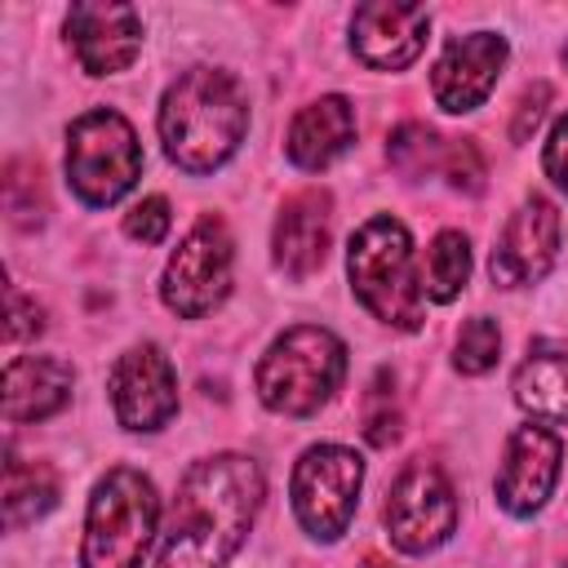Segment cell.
<instances>
[{"instance_id": "cell-1", "label": "cell", "mask_w": 568, "mask_h": 568, "mask_svg": "<svg viewBox=\"0 0 568 568\" xmlns=\"http://www.w3.org/2000/svg\"><path fill=\"white\" fill-rule=\"evenodd\" d=\"M266 497L262 466L244 453H217L195 462L173 497V524L155 568H222Z\"/></svg>"}, {"instance_id": "cell-2", "label": "cell", "mask_w": 568, "mask_h": 568, "mask_svg": "<svg viewBox=\"0 0 568 568\" xmlns=\"http://www.w3.org/2000/svg\"><path fill=\"white\" fill-rule=\"evenodd\" d=\"M248 129V98L235 75L213 67L182 71L160 102V142L164 155L186 173L222 169Z\"/></svg>"}, {"instance_id": "cell-3", "label": "cell", "mask_w": 568, "mask_h": 568, "mask_svg": "<svg viewBox=\"0 0 568 568\" xmlns=\"http://www.w3.org/2000/svg\"><path fill=\"white\" fill-rule=\"evenodd\" d=\"M346 275L351 288L359 297V306L399 328V333H417L426 320V288L417 280V262H413V235L399 217L377 213L368 217L346 248Z\"/></svg>"}, {"instance_id": "cell-4", "label": "cell", "mask_w": 568, "mask_h": 568, "mask_svg": "<svg viewBox=\"0 0 568 568\" xmlns=\"http://www.w3.org/2000/svg\"><path fill=\"white\" fill-rule=\"evenodd\" d=\"M342 377H346V342L324 324H293L257 359L253 386L271 413L311 417L337 395Z\"/></svg>"}, {"instance_id": "cell-5", "label": "cell", "mask_w": 568, "mask_h": 568, "mask_svg": "<svg viewBox=\"0 0 568 568\" xmlns=\"http://www.w3.org/2000/svg\"><path fill=\"white\" fill-rule=\"evenodd\" d=\"M160 524L155 484L133 466H111L89 497L80 564L84 568H142Z\"/></svg>"}, {"instance_id": "cell-6", "label": "cell", "mask_w": 568, "mask_h": 568, "mask_svg": "<svg viewBox=\"0 0 568 568\" xmlns=\"http://www.w3.org/2000/svg\"><path fill=\"white\" fill-rule=\"evenodd\" d=\"M142 178V146L133 124L111 111L93 106L71 120L67 129V182L89 209H106L133 191Z\"/></svg>"}, {"instance_id": "cell-7", "label": "cell", "mask_w": 568, "mask_h": 568, "mask_svg": "<svg viewBox=\"0 0 568 568\" xmlns=\"http://www.w3.org/2000/svg\"><path fill=\"white\" fill-rule=\"evenodd\" d=\"M359 484H364V462H359L355 448H342V444L306 448L297 457L293 484H288L297 524L315 541H337L355 519Z\"/></svg>"}, {"instance_id": "cell-8", "label": "cell", "mask_w": 568, "mask_h": 568, "mask_svg": "<svg viewBox=\"0 0 568 568\" xmlns=\"http://www.w3.org/2000/svg\"><path fill=\"white\" fill-rule=\"evenodd\" d=\"M231 266H235V244L226 235V222L213 213L200 217L164 266V280H160L164 306L182 320L209 315L231 293Z\"/></svg>"}, {"instance_id": "cell-9", "label": "cell", "mask_w": 568, "mask_h": 568, "mask_svg": "<svg viewBox=\"0 0 568 568\" xmlns=\"http://www.w3.org/2000/svg\"><path fill=\"white\" fill-rule=\"evenodd\" d=\"M457 528V493L435 462H408L386 497V532L404 555L444 546Z\"/></svg>"}, {"instance_id": "cell-10", "label": "cell", "mask_w": 568, "mask_h": 568, "mask_svg": "<svg viewBox=\"0 0 568 568\" xmlns=\"http://www.w3.org/2000/svg\"><path fill=\"white\" fill-rule=\"evenodd\" d=\"M111 408L124 430H160L178 413V373L151 342L129 346L111 368Z\"/></svg>"}, {"instance_id": "cell-11", "label": "cell", "mask_w": 568, "mask_h": 568, "mask_svg": "<svg viewBox=\"0 0 568 568\" xmlns=\"http://www.w3.org/2000/svg\"><path fill=\"white\" fill-rule=\"evenodd\" d=\"M555 253H559V209L546 195H528L501 226L488 275L501 288H524L555 266Z\"/></svg>"}, {"instance_id": "cell-12", "label": "cell", "mask_w": 568, "mask_h": 568, "mask_svg": "<svg viewBox=\"0 0 568 568\" xmlns=\"http://www.w3.org/2000/svg\"><path fill=\"white\" fill-rule=\"evenodd\" d=\"M67 44H71L75 62L89 75H115L142 49V18H138L133 4H115V0H106V4L102 0L71 4Z\"/></svg>"}, {"instance_id": "cell-13", "label": "cell", "mask_w": 568, "mask_h": 568, "mask_svg": "<svg viewBox=\"0 0 568 568\" xmlns=\"http://www.w3.org/2000/svg\"><path fill=\"white\" fill-rule=\"evenodd\" d=\"M559 462H564V444L550 426H519L506 439V457L497 470V501L510 515H537L546 506V497L555 493L559 479Z\"/></svg>"}, {"instance_id": "cell-14", "label": "cell", "mask_w": 568, "mask_h": 568, "mask_svg": "<svg viewBox=\"0 0 568 568\" xmlns=\"http://www.w3.org/2000/svg\"><path fill=\"white\" fill-rule=\"evenodd\" d=\"M430 13L422 4L368 0L351 13V53L373 71H404L426 49Z\"/></svg>"}, {"instance_id": "cell-15", "label": "cell", "mask_w": 568, "mask_h": 568, "mask_svg": "<svg viewBox=\"0 0 568 568\" xmlns=\"http://www.w3.org/2000/svg\"><path fill=\"white\" fill-rule=\"evenodd\" d=\"M506 53H510L506 36H497V31H470V36L448 40L439 62H435V71H430L435 102L444 111H453V115L475 111L493 93L501 67H506Z\"/></svg>"}, {"instance_id": "cell-16", "label": "cell", "mask_w": 568, "mask_h": 568, "mask_svg": "<svg viewBox=\"0 0 568 568\" xmlns=\"http://www.w3.org/2000/svg\"><path fill=\"white\" fill-rule=\"evenodd\" d=\"M328 240H333V200H328V191L306 186V191L288 195L280 217H275V235H271L275 266L288 280H306L324 266Z\"/></svg>"}, {"instance_id": "cell-17", "label": "cell", "mask_w": 568, "mask_h": 568, "mask_svg": "<svg viewBox=\"0 0 568 568\" xmlns=\"http://www.w3.org/2000/svg\"><path fill=\"white\" fill-rule=\"evenodd\" d=\"M355 142V106L342 98V93H328L311 106H302L288 124V138H284V151L297 169L306 173H320L328 169L337 155H346Z\"/></svg>"}, {"instance_id": "cell-18", "label": "cell", "mask_w": 568, "mask_h": 568, "mask_svg": "<svg viewBox=\"0 0 568 568\" xmlns=\"http://www.w3.org/2000/svg\"><path fill=\"white\" fill-rule=\"evenodd\" d=\"M71 364L58 355H18L4 364V422H44L71 399Z\"/></svg>"}, {"instance_id": "cell-19", "label": "cell", "mask_w": 568, "mask_h": 568, "mask_svg": "<svg viewBox=\"0 0 568 568\" xmlns=\"http://www.w3.org/2000/svg\"><path fill=\"white\" fill-rule=\"evenodd\" d=\"M515 404L541 422L568 426V351H532L515 373Z\"/></svg>"}, {"instance_id": "cell-20", "label": "cell", "mask_w": 568, "mask_h": 568, "mask_svg": "<svg viewBox=\"0 0 568 568\" xmlns=\"http://www.w3.org/2000/svg\"><path fill=\"white\" fill-rule=\"evenodd\" d=\"M53 506H58V475L44 462L9 457L4 462V524L27 528L44 519Z\"/></svg>"}, {"instance_id": "cell-21", "label": "cell", "mask_w": 568, "mask_h": 568, "mask_svg": "<svg viewBox=\"0 0 568 568\" xmlns=\"http://www.w3.org/2000/svg\"><path fill=\"white\" fill-rule=\"evenodd\" d=\"M470 280V240L462 231H439L426 253L422 288L430 302H453Z\"/></svg>"}, {"instance_id": "cell-22", "label": "cell", "mask_w": 568, "mask_h": 568, "mask_svg": "<svg viewBox=\"0 0 568 568\" xmlns=\"http://www.w3.org/2000/svg\"><path fill=\"white\" fill-rule=\"evenodd\" d=\"M497 355H501V328H497V320L475 315V320H466L457 328V342H453V368L457 373L479 377V373H488L497 364Z\"/></svg>"}, {"instance_id": "cell-23", "label": "cell", "mask_w": 568, "mask_h": 568, "mask_svg": "<svg viewBox=\"0 0 568 568\" xmlns=\"http://www.w3.org/2000/svg\"><path fill=\"white\" fill-rule=\"evenodd\" d=\"M364 435L368 444L386 448L399 435V408H395V377L386 368H377L368 395H364Z\"/></svg>"}, {"instance_id": "cell-24", "label": "cell", "mask_w": 568, "mask_h": 568, "mask_svg": "<svg viewBox=\"0 0 568 568\" xmlns=\"http://www.w3.org/2000/svg\"><path fill=\"white\" fill-rule=\"evenodd\" d=\"M173 226V213H169V200L164 195H146L138 200L129 213H124V231L129 240H142V244H160Z\"/></svg>"}, {"instance_id": "cell-25", "label": "cell", "mask_w": 568, "mask_h": 568, "mask_svg": "<svg viewBox=\"0 0 568 568\" xmlns=\"http://www.w3.org/2000/svg\"><path fill=\"white\" fill-rule=\"evenodd\" d=\"M444 178H448L457 191H479V186H484V160H479L475 142L448 138V146H444Z\"/></svg>"}, {"instance_id": "cell-26", "label": "cell", "mask_w": 568, "mask_h": 568, "mask_svg": "<svg viewBox=\"0 0 568 568\" xmlns=\"http://www.w3.org/2000/svg\"><path fill=\"white\" fill-rule=\"evenodd\" d=\"M44 328V311L36 302L22 297V288H9V324H4V337L9 342H27Z\"/></svg>"}, {"instance_id": "cell-27", "label": "cell", "mask_w": 568, "mask_h": 568, "mask_svg": "<svg viewBox=\"0 0 568 568\" xmlns=\"http://www.w3.org/2000/svg\"><path fill=\"white\" fill-rule=\"evenodd\" d=\"M541 164H546V178L559 191H568V115L555 120V129L546 138V151H541Z\"/></svg>"}, {"instance_id": "cell-28", "label": "cell", "mask_w": 568, "mask_h": 568, "mask_svg": "<svg viewBox=\"0 0 568 568\" xmlns=\"http://www.w3.org/2000/svg\"><path fill=\"white\" fill-rule=\"evenodd\" d=\"M546 102H550V89H546V84H537V89H528V93L519 98V111H515V124H510V138H515V142H524V138L541 124Z\"/></svg>"}, {"instance_id": "cell-29", "label": "cell", "mask_w": 568, "mask_h": 568, "mask_svg": "<svg viewBox=\"0 0 568 568\" xmlns=\"http://www.w3.org/2000/svg\"><path fill=\"white\" fill-rule=\"evenodd\" d=\"M359 568H390V564H377V559H368V564H359Z\"/></svg>"}, {"instance_id": "cell-30", "label": "cell", "mask_w": 568, "mask_h": 568, "mask_svg": "<svg viewBox=\"0 0 568 568\" xmlns=\"http://www.w3.org/2000/svg\"><path fill=\"white\" fill-rule=\"evenodd\" d=\"M564 67H568V44H564Z\"/></svg>"}]
</instances>
